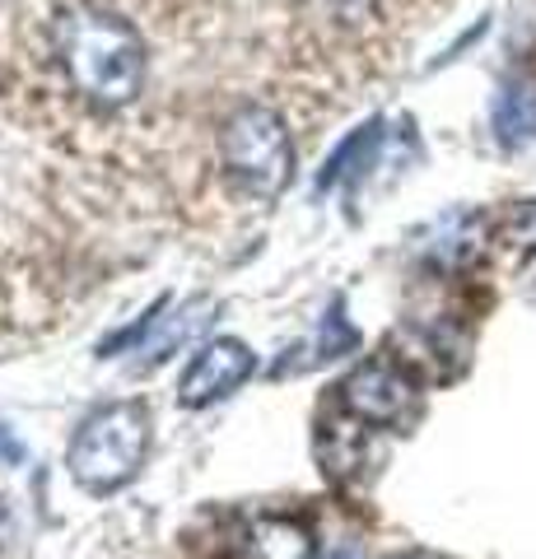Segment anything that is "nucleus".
<instances>
[{"label":"nucleus","instance_id":"nucleus-1","mask_svg":"<svg viewBox=\"0 0 536 559\" xmlns=\"http://www.w3.org/2000/svg\"><path fill=\"white\" fill-rule=\"evenodd\" d=\"M51 51L71 90L103 112H117L145 90V43L122 14L75 5L51 24Z\"/></svg>","mask_w":536,"mask_h":559},{"label":"nucleus","instance_id":"nucleus-2","mask_svg":"<svg viewBox=\"0 0 536 559\" xmlns=\"http://www.w3.org/2000/svg\"><path fill=\"white\" fill-rule=\"evenodd\" d=\"M150 452V406L141 401H112V406L94 411L75 429L65 466H71L75 485L90 495H112L135 480Z\"/></svg>","mask_w":536,"mask_h":559},{"label":"nucleus","instance_id":"nucleus-3","mask_svg":"<svg viewBox=\"0 0 536 559\" xmlns=\"http://www.w3.org/2000/svg\"><path fill=\"white\" fill-rule=\"evenodd\" d=\"M219 159H224V173H229L248 197L275 201L294 178V145H289L281 112L257 108V103L238 108L229 121H224Z\"/></svg>","mask_w":536,"mask_h":559},{"label":"nucleus","instance_id":"nucleus-4","mask_svg":"<svg viewBox=\"0 0 536 559\" xmlns=\"http://www.w3.org/2000/svg\"><path fill=\"white\" fill-rule=\"evenodd\" d=\"M415 401H420V392H415L410 373H402L396 364H365V369H355L350 378L341 382V406L350 411L359 425H406V419L415 415Z\"/></svg>","mask_w":536,"mask_h":559},{"label":"nucleus","instance_id":"nucleus-5","mask_svg":"<svg viewBox=\"0 0 536 559\" xmlns=\"http://www.w3.org/2000/svg\"><path fill=\"white\" fill-rule=\"evenodd\" d=\"M252 369H257L252 349L243 341H234V336H219L211 345H201L196 359L187 364V373L178 382V401L187 411H201V406H211V401L229 396L238 382H248Z\"/></svg>","mask_w":536,"mask_h":559},{"label":"nucleus","instance_id":"nucleus-6","mask_svg":"<svg viewBox=\"0 0 536 559\" xmlns=\"http://www.w3.org/2000/svg\"><path fill=\"white\" fill-rule=\"evenodd\" d=\"M252 559H313V536L289 518H257L248 527Z\"/></svg>","mask_w":536,"mask_h":559},{"label":"nucleus","instance_id":"nucleus-7","mask_svg":"<svg viewBox=\"0 0 536 559\" xmlns=\"http://www.w3.org/2000/svg\"><path fill=\"white\" fill-rule=\"evenodd\" d=\"M495 135L504 150H517L527 145V140L536 135V94L527 90V84H513V90L499 94L495 103Z\"/></svg>","mask_w":536,"mask_h":559},{"label":"nucleus","instance_id":"nucleus-8","mask_svg":"<svg viewBox=\"0 0 536 559\" xmlns=\"http://www.w3.org/2000/svg\"><path fill=\"white\" fill-rule=\"evenodd\" d=\"M480 252V219L476 215H448L439 219L434 229V242H429V257L439 261V266H462V261H472Z\"/></svg>","mask_w":536,"mask_h":559},{"label":"nucleus","instance_id":"nucleus-9","mask_svg":"<svg viewBox=\"0 0 536 559\" xmlns=\"http://www.w3.org/2000/svg\"><path fill=\"white\" fill-rule=\"evenodd\" d=\"M378 140H383V121H369V127H359L345 145L326 159V168H322V178H318V191H326V187H336V182H345V178H355L359 168H365L369 159H373V150H378Z\"/></svg>","mask_w":536,"mask_h":559},{"label":"nucleus","instance_id":"nucleus-10","mask_svg":"<svg viewBox=\"0 0 536 559\" xmlns=\"http://www.w3.org/2000/svg\"><path fill=\"white\" fill-rule=\"evenodd\" d=\"M509 238L517 242V248L536 252V201H532V205H523V210H513V219H509Z\"/></svg>","mask_w":536,"mask_h":559},{"label":"nucleus","instance_id":"nucleus-11","mask_svg":"<svg viewBox=\"0 0 536 559\" xmlns=\"http://www.w3.org/2000/svg\"><path fill=\"white\" fill-rule=\"evenodd\" d=\"M0 462H10V466H20V462H24V448L10 439L5 425H0Z\"/></svg>","mask_w":536,"mask_h":559},{"label":"nucleus","instance_id":"nucleus-12","mask_svg":"<svg viewBox=\"0 0 536 559\" xmlns=\"http://www.w3.org/2000/svg\"><path fill=\"white\" fill-rule=\"evenodd\" d=\"M5 536H10V509H5V499H0V546H5Z\"/></svg>","mask_w":536,"mask_h":559},{"label":"nucleus","instance_id":"nucleus-13","mask_svg":"<svg viewBox=\"0 0 536 559\" xmlns=\"http://www.w3.org/2000/svg\"><path fill=\"white\" fill-rule=\"evenodd\" d=\"M332 559H355V555H332Z\"/></svg>","mask_w":536,"mask_h":559}]
</instances>
